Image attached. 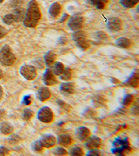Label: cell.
Wrapping results in <instances>:
<instances>
[{
	"mask_svg": "<svg viewBox=\"0 0 139 156\" xmlns=\"http://www.w3.org/2000/svg\"><path fill=\"white\" fill-rule=\"evenodd\" d=\"M41 18V12L39 4L36 0H31L28 4V8L25 12L23 24L28 28H35Z\"/></svg>",
	"mask_w": 139,
	"mask_h": 156,
	"instance_id": "1",
	"label": "cell"
},
{
	"mask_svg": "<svg viewBox=\"0 0 139 156\" xmlns=\"http://www.w3.org/2000/svg\"><path fill=\"white\" fill-rule=\"evenodd\" d=\"M16 58L9 45H5L0 50V62L6 66H11L16 61Z\"/></svg>",
	"mask_w": 139,
	"mask_h": 156,
	"instance_id": "2",
	"label": "cell"
},
{
	"mask_svg": "<svg viewBox=\"0 0 139 156\" xmlns=\"http://www.w3.org/2000/svg\"><path fill=\"white\" fill-rule=\"evenodd\" d=\"M38 119L45 124L51 123L54 119V114L52 110L47 106L41 108L38 112Z\"/></svg>",
	"mask_w": 139,
	"mask_h": 156,
	"instance_id": "3",
	"label": "cell"
},
{
	"mask_svg": "<svg viewBox=\"0 0 139 156\" xmlns=\"http://www.w3.org/2000/svg\"><path fill=\"white\" fill-rule=\"evenodd\" d=\"M20 74L28 80H34L37 76L36 68L32 65H24L20 67Z\"/></svg>",
	"mask_w": 139,
	"mask_h": 156,
	"instance_id": "4",
	"label": "cell"
},
{
	"mask_svg": "<svg viewBox=\"0 0 139 156\" xmlns=\"http://www.w3.org/2000/svg\"><path fill=\"white\" fill-rule=\"evenodd\" d=\"M84 24V18L81 16H74L68 21V27L72 31H79L82 29Z\"/></svg>",
	"mask_w": 139,
	"mask_h": 156,
	"instance_id": "5",
	"label": "cell"
},
{
	"mask_svg": "<svg viewBox=\"0 0 139 156\" xmlns=\"http://www.w3.org/2000/svg\"><path fill=\"white\" fill-rule=\"evenodd\" d=\"M40 142L44 148H52L54 147L57 142V139L52 135L45 134L40 137Z\"/></svg>",
	"mask_w": 139,
	"mask_h": 156,
	"instance_id": "6",
	"label": "cell"
},
{
	"mask_svg": "<svg viewBox=\"0 0 139 156\" xmlns=\"http://www.w3.org/2000/svg\"><path fill=\"white\" fill-rule=\"evenodd\" d=\"M85 141L86 147L89 150L98 148L102 145V140L97 136L88 137Z\"/></svg>",
	"mask_w": 139,
	"mask_h": 156,
	"instance_id": "7",
	"label": "cell"
},
{
	"mask_svg": "<svg viewBox=\"0 0 139 156\" xmlns=\"http://www.w3.org/2000/svg\"><path fill=\"white\" fill-rule=\"evenodd\" d=\"M43 82L45 85L47 86H51L57 83V80L56 75L50 69H47L43 74Z\"/></svg>",
	"mask_w": 139,
	"mask_h": 156,
	"instance_id": "8",
	"label": "cell"
},
{
	"mask_svg": "<svg viewBox=\"0 0 139 156\" xmlns=\"http://www.w3.org/2000/svg\"><path fill=\"white\" fill-rule=\"evenodd\" d=\"M107 27L111 31L118 32L122 29V22L119 18L112 17L107 21Z\"/></svg>",
	"mask_w": 139,
	"mask_h": 156,
	"instance_id": "9",
	"label": "cell"
},
{
	"mask_svg": "<svg viewBox=\"0 0 139 156\" xmlns=\"http://www.w3.org/2000/svg\"><path fill=\"white\" fill-rule=\"evenodd\" d=\"M75 91V85L73 83H63L60 85V92L64 95L72 94Z\"/></svg>",
	"mask_w": 139,
	"mask_h": 156,
	"instance_id": "10",
	"label": "cell"
},
{
	"mask_svg": "<svg viewBox=\"0 0 139 156\" xmlns=\"http://www.w3.org/2000/svg\"><path fill=\"white\" fill-rule=\"evenodd\" d=\"M90 131L87 127L81 126L76 130V136L82 142H83L90 136Z\"/></svg>",
	"mask_w": 139,
	"mask_h": 156,
	"instance_id": "11",
	"label": "cell"
},
{
	"mask_svg": "<svg viewBox=\"0 0 139 156\" xmlns=\"http://www.w3.org/2000/svg\"><path fill=\"white\" fill-rule=\"evenodd\" d=\"M37 96L40 101L43 102L49 99L51 97V92L47 87H42L38 90L37 93Z\"/></svg>",
	"mask_w": 139,
	"mask_h": 156,
	"instance_id": "12",
	"label": "cell"
},
{
	"mask_svg": "<svg viewBox=\"0 0 139 156\" xmlns=\"http://www.w3.org/2000/svg\"><path fill=\"white\" fill-rule=\"evenodd\" d=\"M139 80L138 73L134 72L131 74V76L125 82V85L131 87L137 88L138 87Z\"/></svg>",
	"mask_w": 139,
	"mask_h": 156,
	"instance_id": "13",
	"label": "cell"
},
{
	"mask_svg": "<svg viewBox=\"0 0 139 156\" xmlns=\"http://www.w3.org/2000/svg\"><path fill=\"white\" fill-rule=\"evenodd\" d=\"M58 142L63 147H68L72 143V139L69 135L61 134L58 137Z\"/></svg>",
	"mask_w": 139,
	"mask_h": 156,
	"instance_id": "14",
	"label": "cell"
},
{
	"mask_svg": "<svg viewBox=\"0 0 139 156\" xmlns=\"http://www.w3.org/2000/svg\"><path fill=\"white\" fill-rule=\"evenodd\" d=\"M60 12H61V6L58 2L53 3L49 9V13L53 17H57L59 16Z\"/></svg>",
	"mask_w": 139,
	"mask_h": 156,
	"instance_id": "15",
	"label": "cell"
},
{
	"mask_svg": "<svg viewBox=\"0 0 139 156\" xmlns=\"http://www.w3.org/2000/svg\"><path fill=\"white\" fill-rule=\"evenodd\" d=\"M115 44L117 46L120 47V48L128 49L131 46L132 42H131V41L130 39L127 38V37H121L116 40Z\"/></svg>",
	"mask_w": 139,
	"mask_h": 156,
	"instance_id": "16",
	"label": "cell"
},
{
	"mask_svg": "<svg viewBox=\"0 0 139 156\" xmlns=\"http://www.w3.org/2000/svg\"><path fill=\"white\" fill-rule=\"evenodd\" d=\"M131 148H130V145H127V146H123V147L113 148L111 149V152L115 155H124L126 153L131 151Z\"/></svg>",
	"mask_w": 139,
	"mask_h": 156,
	"instance_id": "17",
	"label": "cell"
},
{
	"mask_svg": "<svg viewBox=\"0 0 139 156\" xmlns=\"http://www.w3.org/2000/svg\"><path fill=\"white\" fill-rule=\"evenodd\" d=\"M0 131L4 135H9L13 132V127L6 122L0 123Z\"/></svg>",
	"mask_w": 139,
	"mask_h": 156,
	"instance_id": "18",
	"label": "cell"
},
{
	"mask_svg": "<svg viewBox=\"0 0 139 156\" xmlns=\"http://www.w3.org/2000/svg\"><path fill=\"white\" fill-rule=\"evenodd\" d=\"M57 58V55L52 51H48L46 54L45 55L44 59L45 62L46 63L47 66H51L54 63Z\"/></svg>",
	"mask_w": 139,
	"mask_h": 156,
	"instance_id": "19",
	"label": "cell"
},
{
	"mask_svg": "<svg viewBox=\"0 0 139 156\" xmlns=\"http://www.w3.org/2000/svg\"><path fill=\"white\" fill-rule=\"evenodd\" d=\"M72 39L76 42L82 41V40H87V35L85 32L82 31H76L72 34Z\"/></svg>",
	"mask_w": 139,
	"mask_h": 156,
	"instance_id": "20",
	"label": "cell"
},
{
	"mask_svg": "<svg viewBox=\"0 0 139 156\" xmlns=\"http://www.w3.org/2000/svg\"><path fill=\"white\" fill-rule=\"evenodd\" d=\"M60 79L65 80V81H68V80H70L72 79V70L69 67H66V68H64V71L60 74Z\"/></svg>",
	"mask_w": 139,
	"mask_h": 156,
	"instance_id": "21",
	"label": "cell"
},
{
	"mask_svg": "<svg viewBox=\"0 0 139 156\" xmlns=\"http://www.w3.org/2000/svg\"><path fill=\"white\" fill-rule=\"evenodd\" d=\"M139 2V0H120V3L123 6L127 9L134 7Z\"/></svg>",
	"mask_w": 139,
	"mask_h": 156,
	"instance_id": "22",
	"label": "cell"
},
{
	"mask_svg": "<svg viewBox=\"0 0 139 156\" xmlns=\"http://www.w3.org/2000/svg\"><path fill=\"white\" fill-rule=\"evenodd\" d=\"M114 147H123V146H127L130 145V143H129V141L127 138H116L115 140L113 143Z\"/></svg>",
	"mask_w": 139,
	"mask_h": 156,
	"instance_id": "23",
	"label": "cell"
},
{
	"mask_svg": "<svg viewBox=\"0 0 139 156\" xmlns=\"http://www.w3.org/2000/svg\"><path fill=\"white\" fill-rule=\"evenodd\" d=\"M64 65L63 63L60 62H57L54 65V68H53V73L57 76H59L61 74L64 69Z\"/></svg>",
	"mask_w": 139,
	"mask_h": 156,
	"instance_id": "24",
	"label": "cell"
},
{
	"mask_svg": "<svg viewBox=\"0 0 139 156\" xmlns=\"http://www.w3.org/2000/svg\"><path fill=\"white\" fill-rule=\"evenodd\" d=\"M13 15L15 16V17H16V18L17 20V22L22 21V20L24 19V16H25L24 10L23 9H21V8H17L14 11Z\"/></svg>",
	"mask_w": 139,
	"mask_h": 156,
	"instance_id": "25",
	"label": "cell"
},
{
	"mask_svg": "<svg viewBox=\"0 0 139 156\" xmlns=\"http://www.w3.org/2000/svg\"><path fill=\"white\" fill-rule=\"evenodd\" d=\"M3 22L5 24L11 25V24H14L15 22H17V20L13 15V13L7 14L3 17Z\"/></svg>",
	"mask_w": 139,
	"mask_h": 156,
	"instance_id": "26",
	"label": "cell"
},
{
	"mask_svg": "<svg viewBox=\"0 0 139 156\" xmlns=\"http://www.w3.org/2000/svg\"><path fill=\"white\" fill-rule=\"evenodd\" d=\"M90 2L98 9H104L107 4V0H90Z\"/></svg>",
	"mask_w": 139,
	"mask_h": 156,
	"instance_id": "27",
	"label": "cell"
},
{
	"mask_svg": "<svg viewBox=\"0 0 139 156\" xmlns=\"http://www.w3.org/2000/svg\"><path fill=\"white\" fill-rule=\"evenodd\" d=\"M33 115H34V112L32 110L29 109V108H26L24 110L23 113H22V119L25 121H29L31 119Z\"/></svg>",
	"mask_w": 139,
	"mask_h": 156,
	"instance_id": "28",
	"label": "cell"
},
{
	"mask_svg": "<svg viewBox=\"0 0 139 156\" xmlns=\"http://www.w3.org/2000/svg\"><path fill=\"white\" fill-rule=\"evenodd\" d=\"M44 147H42V144H40V141H36L32 144V149L34 151H35L36 153H41L42 151H43Z\"/></svg>",
	"mask_w": 139,
	"mask_h": 156,
	"instance_id": "29",
	"label": "cell"
},
{
	"mask_svg": "<svg viewBox=\"0 0 139 156\" xmlns=\"http://www.w3.org/2000/svg\"><path fill=\"white\" fill-rule=\"evenodd\" d=\"M76 44H77V46L79 49L83 50V51H86V50H87L90 47V44L88 43L87 40H82V41L76 42Z\"/></svg>",
	"mask_w": 139,
	"mask_h": 156,
	"instance_id": "30",
	"label": "cell"
},
{
	"mask_svg": "<svg viewBox=\"0 0 139 156\" xmlns=\"http://www.w3.org/2000/svg\"><path fill=\"white\" fill-rule=\"evenodd\" d=\"M70 154L71 155L82 156L83 155V151L80 147H74L70 151Z\"/></svg>",
	"mask_w": 139,
	"mask_h": 156,
	"instance_id": "31",
	"label": "cell"
},
{
	"mask_svg": "<svg viewBox=\"0 0 139 156\" xmlns=\"http://www.w3.org/2000/svg\"><path fill=\"white\" fill-rule=\"evenodd\" d=\"M134 100V96L131 94H127L123 99L122 104L123 105H129Z\"/></svg>",
	"mask_w": 139,
	"mask_h": 156,
	"instance_id": "32",
	"label": "cell"
},
{
	"mask_svg": "<svg viewBox=\"0 0 139 156\" xmlns=\"http://www.w3.org/2000/svg\"><path fill=\"white\" fill-rule=\"evenodd\" d=\"M54 154L57 155H65L68 154L67 151L63 147H57L54 151Z\"/></svg>",
	"mask_w": 139,
	"mask_h": 156,
	"instance_id": "33",
	"label": "cell"
},
{
	"mask_svg": "<svg viewBox=\"0 0 139 156\" xmlns=\"http://www.w3.org/2000/svg\"><path fill=\"white\" fill-rule=\"evenodd\" d=\"M57 104H59V105L60 107H61L62 108H64V110H67V111H68V110H70V109H71V108H70V105H68L67 104H65V103L64 101H63L61 100H58L57 101Z\"/></svg>",
	"mask_w": 139,
	"mask_h": 156,
	"instance_id": "34",
	"label": "cell"
},
{
	"mask_svg": "<svg viewBox=\"0 0 139 156\" xmlns=\"http://www.w3.org/2000/svg\"><path fill=\"white\" fill-rule=\"evenodd\" d=\"M32 102V98L30 95H27V96H24L23 97V99H22V103L24 105H29L31 104Z\"/></svg>",
	"mask_w": 139,
	"mask_h": 156,
	"instance_id": "35",
	"label": "cell"
},
{
	"mask_svg": "<svg viewBox=\"0 0 139 156\" xmlns=\"http://www.w3.org/2000/svg\"><path fill=\"white\" fill-rule=\"evenodd\" d=\"M101 152L97 148H95V149H90L89 151L87 153V155H100Z\"/></svg>",
	"mask_w": 139,
	"mask_h": 156,
	"instance_id": "36",
	"label": "cell"
},
{
	"mask_svg": "<svg viewBox=\"0 0 139 156\" xmlns=\"http://www.w3.org/2000/svg\"><path fill=\"white\" fill-rule=\"evenodd\" d=\"M9 154V150L4 146L0 147V155H6Z\"/></svg>",
	"mask_w": 139,
	"mask_h": 156,
	"instance_id": "37",
	"label": "cell"
},
{
	"mask_svg": "<svg viewBox=\"0 0 139 156\" xmlns=\"http://www.w3.org/2000/svg\"><path fill=\"white\" fill-rule=\"evenodd\" d=\"M7 33H8L7 30L5 29L4 27L0 25V39L3 38V37L7 34Z\"/></svg>",
	"mask_w": 139,
	"mask_h": 156,
	"instance_id": "38",
	"label": "cell"
},
{
	"mask_svg": "<svg viewBox=\"0 0 139 156\" xmlns=\"http://www.w3.org/2000/svg\"><path fill=\"white\" fill-rule=\"evenodd\" d=\"M9 140H11V142H18L19 140H20V137H19L17 135H13V136H11V137L9 138Z\"/></svg>",
	"mask_w": 139,
	"mask_h": 156,
	"instance_id": "39",
	"label": "cell"
},
{
	"mask_svg": "<svg viewBox=\"0 0 139 156\" xmlns=\"http://www.w3.org/2000/svg\"><path fill=\"white\" fill-rule=\"evenodd\" d=\"M97 36H98V37H99V38L102 39V40H105L107 37V35H106L104 32H99V33H98Z\"/></svg>",
	"mask_w": 139,
	"mask_h": 156,
	"instance_id": "40",
	"label": "cell"
},
{
	"mask_svg": "<svg viewBox=\"0 0 139 156\" xmlns=\"http://www.w3.org/2000/svg\"><path fill=\"white\" fill-rule=\"evenodd\" d=\"M68 17H69V16H68V14H64V16H63L62 18L60 19V22H64L65 21H66L67 19L68 18Z\"/></svg>",
	"mask_w": 139,
	"mask_h": 156,
	"instance_id": "41",
	"label": "cell"
},
{
	"mask_svg": "<svg viewBox=\"0 0 139 156\" xmlns=\"http://www.w3.org/2000/svg\"><path fill=\"white\" fill-rule=\"evenodd\" d=\"M4 94V91H3V88H2V86H0V100L2 99V97H3Z\"/></svg>",
	"mask_w": 139,
	"mask_h": 156,
	"instance_id": "42",
	"label": "cell"
},
{
	"mask_svg": "<svg viewBox=\"0 0 139 156\" xmlns=\"http://www.w3.org/2000/svg\"><path fill=\"white\" fill-rule=\"evenodd\" d=\"M2 76H3V72H2V69H0V79H2Z\"/></svg>",
	"mask_w": 139,
	"mask_h": 156,
	"instance_id": "43",
	"label": "cell"
},
{
	"mask_svg": "<svg viewBox=\"0 0 139 156\" xmlns=\"http://www.w3.org/2000/svg\"><path fill=\"white\" fill-rule=\"evenodd\" d=\"M3 1H4V0H0V3H2V2H3Z\"/></svg>",
	"mask_w": 139,
	"mask_h": 156,
	"instance_id": "44",
	"label": "cell"
}]
</instances>
